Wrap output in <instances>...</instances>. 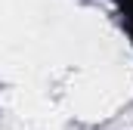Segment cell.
I'll list each match as a JSON object with an SVG mask.
<instances>
[{
	"mask_svg": "<svg viewBox=\"0 0 133 130\" xmlns=\"http://www.w3.org/2000/svg\"><path fill=\"white\" fill-rule=\"evenodd\" d=\"M118 9H121V22H124V28L133 40V0H118Z\"/></svg>",
	"mask_w": 133,
	"mask_h": 130,
	"instance_id": "6da1fadb",
	"label": "cell"
}]
</instances>
